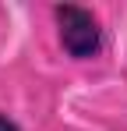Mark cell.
I'll use <instances>...</instances> for the list:
<instances>
[{
	"label": "cell",
	"mask_w": 127,
	"mask_h": 131,
	"mask_svg": "<svg viewBox=\"0 0 127 131\" xmlns=\"http://www.w3.org/2000/svg\"><path fill=\"white\" fill-rule=\"evenodd\" d=\"M0 131H21V128H18V121H11L7 113H0Z\"/></svg>",
	"instance_id": "2"
},
{
	"label": "cell",
	"mask_w": 127,
	"mask_h": 131,
	"mask_svg": "<svg viewBox=\"0 0 127 131\" xmlns=\"http://www.w3.org/2000/svg\"><path fill=\"white\" fill-rule=\"evenodd\" d=\"M60 46L71 60H92L103 53V25L81 4H57L53 7Z\"/></svg>",
	"instance_id": "1"
}]
</instances>
